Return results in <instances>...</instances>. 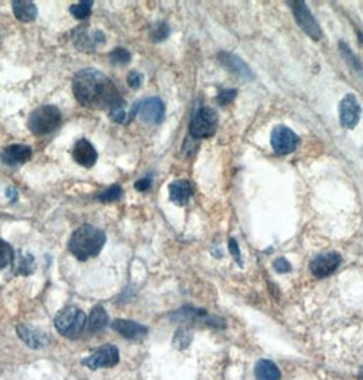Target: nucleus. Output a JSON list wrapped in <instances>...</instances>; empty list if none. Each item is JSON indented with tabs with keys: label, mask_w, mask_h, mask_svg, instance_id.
Instances as JSON below:
<instances>
[{
	"label": "nucleus",
	"mask_w": 363,
	"mask_h": 380,
	"mask_svg": "<svg viewBox=\"0 0 363 380\" xmlns=\"http://www.w3.org/2000/svg\"><path fill=\"white\" fill-rule=\"evenodd\" d=\"M73 92L82 105L93 109L109 111L124 101L115 84L96 69H84L74 76Z\"/></svg>",
	"instance_id": "f257e3e1"
},
{
	"label": "nucleus",
	"mask_w": 363,
	"mask_h": 380,
	"mask_svg": "<svg viewBox=\"0 0 363 380\" xmlns=\"http://www.w3.org/2000/svg\"><path fill=\"white\" fill-rule=\"evenodd\" d=\"M107 241L105 233L91 224H84L77 229L69 241V251L80 262H87L100 255Z\"/></svg>",
	"instance_id": "f03ea898"
},
{
	"label": "nucleus",
	"mask_w": 363,
	"mask_h": 380,
	"mask_svg": "<svg viewBox=\"0 0 363 380\" xmlns=\"http://www.w3.org/2000/svg\"><path fill=\"white\" fill-rule=\"evenodd\" d=\"M58 332L66 338H77L87 328V315L74 305L65 306L55 316Z\"/></svg>",
	"instance_id": "7ed1b4c3"
},
{
	"label": "nucleus",
	"mask_w": 363,
	"mask_h": 380,
	"mask_svg": "<svg viewBox=\"0 0 363 380\" xmlns=\"http://www.w3.org/2000/svg\"><path fill=\"white\" fill-rule=\"evenodd\" d=\"M62 122V114L55 105H43L34 109L29 118V129L36 136H44L55 129Z\"/></svg>",
	"instance_id": "20e7f679"
},
{
	"label": "nucleus",
	"mask_w": 363,
	"mask_h": 380,
	"mask_svg": "<svg viewBox=\"0 0 363 380\" xmlns=\"http://www.w3.org/2000/svg\"><path fill=\"white\" fill-rule=\"evenodd\" d=\"M217 123V112L210 107H202L190 122V136L194 138H208L216 133Z\"/></svg>",
	"instance_id": "39448f33"
},
{
	"label": "nucleus",
	"mask_w": 363,
	"mask_h": 380,
	"mask_svg": "<svg viewBox=\"0 0 363 380\" xmlns=\"http://www.w3.org/2000/svg\"><path fill=\"white\" fill-rule=\"evenodd\" d=\"M292 6V11L296 19V23L300 26V29L314 41H318L322 37V32L320 25L317 23L316 18L307 8L306 3L299 0V1H292L289 3Z\"/></svg>",
	"instance_id": "423d86ee"
},
{
	"label": "nucleus",
	"mask_w": 363,
	"mask_h": 380,
	"mask_svg": "<svg viewBox=\"0 0 363 380\" xmlns=\"http://www.w3.org/2000/svg\"><path fill=\"white\" fill-rule=\"evenodd\" d=\"M120 360V353L115 345H104L82 360V364L91 371L101 368H112Z\"/></svg>",
	"instance_id": "0eeeda50"
},
{
	"label": "nucleus",
	"mask_w": 363,
	"mask_h": 380,
	"mask_svg": "<svg viewBox=\"0 0 363 380\" xmlns=\"http://www.w3.org/2000/svg\"><path fill=\"white\" fill-rule=\"evenodd\" d=\"M173 319L179 323H204L210 327H224V320L216 316L208 315L205 309H198L192 306H184L173 315Z\"/></svg>",
	"instance_id": "6e6552de"
},
{
	"label": "nucleus",
	"mask_w": 363,
	"mask_h": 380,
	"mask_svg": "<svg viewBox=\"0 0 363 380\" xmlns=\"http://www.w3.org/2000/svg\"><path fill=\"white\" fill-rule=\"evenodd\" d=\"M298 136L287 126L278 125L272 130L271 145L277 155H287L295 151L298 145Z\"/></svg>",
	"instance_id": "1a4fd4ad"
},
{
	"label": "nucleus",
	"mask_w": 363,
	"mask_h": 380,
	"mask_svg": "<svg viewBox=\"0 0 363 380\" xmlns=\"http://www.w3.org/2000/svg\"><path fill=\"white\" fill-rule=\"evenodd\" d=\"M219 61L221 63V66L224 69H227L231 74L236 76L238 78L241 80H245V81H253L254 80V73L253 70L249 67V65L242 61L238 55L235 54H231V52H220L219 54Z\"/></svg>",
	"instance_id": "9d476101"
},
{
	"label": "nucleus",
	"mask_w": 363,
	"mask_h": 380,
	"mask_svg": "<svg viewBox=\"0 0 363 380\" xmlns=\"http://www.w3.org/2000/svg\"><path fill=\"white\" fill-rule=\"evenodd\" d=\"M340 125L346 129H354L361 118V105L355 95L349 94L340 101L339 105Z\"/></svg>",
	"instance_id": "9b49d317"
},
{
	"label": "nucleus",
	"mask_w": 363,
	"mask_h": 380,
	"mask_svg": "<svg viewBox=\"0 0 363 380\" xmlns=\"http://www.w3.org/2000/svg\"><path fill=\"white\" fill-rule=\"evenodd\" d=\"M142 120L153 125L163 122L166 115V105L159 97H149L144 101H138V112Z\"/></svg>",
	"instance_id": "f8f14e48"
},
{
	"label": "nucleus",
	"mask_w": 363,
	"mask_h": 380,
	"mask_svg": "<svg viewBox=\"0 0 363 380\" xmlns=\"http://www.w3.org/2000/svg\"><path fill=\"white\" fill-rule=\"evenodd\" d=\"M340 263H342V256L336 252H329V253H324V255L317 256L311 262L310 270H311V274L314 277L327 278L339 268Z\"/></svg>",
	"instance_id": "ddd939ff"
},
{
	"label": "nucleus",
	"mask_w": 363,
	"mask_h": 380,
	"mask_svg": "<svg viewBox=\"0 0 363 380\" xmlns=\"http://www.w3.org/2000/svg\"><path fill=\"white\" fill-rule=\"evenodd\" d=\"M73 36L74 44L81 51H94L105 41V36L101 30L91 32L88 26H78L77 29H74Z\"/></svg>",
	"instance_id": "4468645a"
},
{
	"label": "nucleus",
	"mask_w": 363,
	"mask_h": 380,
	"mask_svg": "<svg viewBox=\"0 0 363 380\" xmlns=\"http://www.w3.org/2000/svg\"><path fill=\"white\" fill-rule=\"evenodd\" d=\"M30 158H32V148L22 144L10 145L0 154L1 162L11 167L23 165L28 160H30Z\"/></svg>",
	"instance_id": "2eb2a0df"
},
{
	"label": "nucleus",
	"mask_w": 363,
	"mask_h": 380,
	"mask_svg": "<svg viewBox=\"0 0 363 380\" xmlns=\"http://www.w3.org/2000/svg\"><path fill=\"white\" fill-rule=\"evenodd\" d=\"M19 338L32 349H43L50 344V338L45 332L36 327L21 324L16 328Z\"/></svg>",
	"instance_id": "dca6fc26"
},
{
	"label": "nucleus",
	"mask_w": 363,
	"mask_h": 380,
	"mask_svg": "<svg viewBox=\"0 0 363 380\" xmlns=\"http://www.w3.org/2000/svg\"><path fill=\"white\" fill-rule=\"evenodd\" d=\"M112 328L123 338L131 339V341L142 339L148 334V328L145 326L135 323L133 320H124V319H116L112 323Z\"/></svg>",
	"instance_id": "f3484780"
},
{
	"label": "nucleus",
	"mask_w": 363,
	"mask_h": 380,
	"mask_svg": "<svg viewBox=\"0 0 363 380\" xmlns=\"http://www.w3.org/2000/svg\"><path fill=\"white\" fill-rule=\"evenodd\" d=\"M73 158L80 166L89 169V167H93L94 163L97 162L98 155L91 142L88 140L82 138V140L77 141L74 151H73Z\"/></svg>",
	"instance_id": "a211bd4d"
},
{
	"label": "nucleus",
	"mask_w": 363,
	"mask_h": 380,
	"mask_svg": "<svg viewBox=\"0 0 363 380\" xmlns=\"http://www.w3.org/2000/svg\"><path fill=\"white\" fill-rule=\"evenodd\" d=\"M170 198L174 204L183 207L188 202V200L191 198L192 193H194V188H192V184L190 181H186V180H179V181H174L170 187Z\"/></svg>",
	"instance_id": "6ab92c4d"
},
{
	"label": "nucleus",
	"mask_w": 363,
	"mask_h": 380,
	"mask_svg": "<svg viewBox=\"0 0 363 380\" xmlns=\"http://www.w3.org/2000/svg\"><path fill=\"white\" fill-rule=\"evenodd\" d=\"M12 10L15 17L22 22L34 21L37 17V7L33 1L29 0H14Z\"/></svg>",
	"instance_id": "aec40b11"
},
{
	"label": "nucleus",
	"mask_w": 363,
	"mask_h": 380,
	"mask_svg": "<svg viewBox=\"0 0 363 380\" xmlns=\"http://www.w3.org/2000/svg\"><path fill=\"white\" fill-rule=\"evenodd\" d=\"M256 380H280L281 374L277 366L271 360H260L254 368Z\"/></svg>",
	"instance_id": "412c9836"
},
{
	"label": "nucleus",
	"mask_w": 363,
	"mask_h": 380,
	"mask_svg": "<svg viewBox=\"0 0 363 380\" xmlns=\"http://www.w3.org/2000/svg\"><path fill=\"white\" fill-rule=\"evenodd\" d=\"M107 324H108V315H107L105 309L101 305H96L91 309L89 320L87 323L88 332H91V334L98 332V331L104 330L107 327Z\"/></svg>",
	"instance_id": "4be33fe9"
},
{
	"label": "nucleus",
	"mask_w": 363,
	"mask_h": 380,
	"mask_svg": "<svg viewBox=\"0 0 363 380\" xmlns=\"http://www.w3.org/2000/svg\"><path fill=\"white\" fill-rule=\"evenodd\" d=\"M339 48H340V52H342V55H343V58H344V61L349 63V66L351 67V70L353 72H355L360 77H362L363 78V66L362 63H361V61L358 59V56L350 50V47L346 44V43H340L339 44Z\"/></svg>",
	"instance_id": "5701e85b"
},
{
	"label": "nucleus",
	"mask_w": 363,
	"mask_h": 380,
	"mask_svg": "<svg viewBox=\"0 0 363 380\" xmlns=\"http://www.w3.org/2000/svg\"><path fill=\"white\" fill-rule=\"evenodd\" d=\"M170 36V26L166 22H157L151 28V39L155 43L164 41Z\"/></svg>",
	"instance_id": "b1692460"
},
{
	"label": "nucleus",
	"mask_w": 363,
	"mask_h": 380,
	"mask_svg": "<svg viewBox=\"0 0 363 380\" xmlns=\"http://www.w3.org/2000/svg\"><path fill=\"white\" fill-rule=\"evenodd\" d=\"M91 6H93V1L88 0V1H80L77 4H73L70 7V12L73 17H76L77 19H87L89 15H91Z\"/></svg>",
	"instance_id": "393cba45"
},
{
	"label": "nucleus",
	"mask_w": 363,
	"mask_h": 380,
	"mask_svg": "<svg viewBox=\"0 0 363 380\" xmlns=\"http://www.w3.org/2000/svg\"><path fill=\"white\" fill-rule=\"evenodd\" d=\"M14 259V251L8 242L0 238V270L6 268Z\"/></svg>",
	"instance_id": "a878e982"
},
{
	"label": "nucleus",
	"mask_w": 363,
	"mask_h": 380,
	"mask_svg": "<svg viewBox=\"0 0 363 380\" xmlns=\"http://www.w3.org/2000/svg\"><path fill=\"white\" fill-rule=\"evenodd\" d=\"M109 59L113 65H126L131 59V54L126 48H116L111 52Z\"/></svg>",
	"instance_id": "bb28decb"
},
{
	"label": "nucleus",
	"mask_w": 363,
	"mask_h": 380,
	"mask_svg": "<svg viewBox=\"0 0 363 380\" xmlns=\"http://www.w3.org/2000/svg\"><path fill=\"white\" fill-rule=\"evenodd\" d=\"M122 193L123 190L119 187V185H113L109 189L102 191L100 196H98V200L101 202H112V201H116L122 197Z\"/></svg>",
	"instance_id": "cd10ccee"
},
{
	"label": "nucleus",
	"mask_w": 363,
	"mask_h": 380,
	"mask_svg": "<svg viewBox=\"0 0 363 380\" xmlns=\"http://www.w3.org/2000/svg\"><path fill=\"white\" fill-rule=\"evenodd\" d=\"M190 342H191V331H188V328H179L175 334L174 345L178 349H184L188 346Z\"/></svg>",
	"instance_id": "c85d7f7f"
},
{
	"label": "nucleus",
	"mask_w": 363,
	"mask_h": 380,
	"mask_svg": "<svg viewBox=\"0 0 363 380\" xmlns=\"http://www.w3.org/2000/svg\"><path fill=\"white\" fill-rule=\"evenodd\" d=\"M33 256L30 255H26V257H22L19 259L18 262V266H16V271L18 274H22V275H29L33 273Z\"/></svg>",
	"instance_id": "c756f323"
},
{
	"label": "nucleus",
	"mask_w": 363,
	"mask_h": 380,
	"mask_svg": "<svg viewBox=\"0 0 363 380\" xmlns=\"http://www.w3.org/2000/svg\"><path fill=\"white\" fill-rule=\"evenodd\" d=\"M236 95H238L236 89H223L217 96V103L220 105H227L235 100Z\"/></svg>",
	"instance_id": "7c9ffc66"
},
{
	"label": "nucleus",
	"mask_w": 363,
	"mask_h": 380,
	"mask_svg": "<svg viewBox=\"0 0 363 380\" xmlns=\"http://www.w3.org/2000/svg\"><path fill=\"white\" fill-rule=\"evenodd\" d=\"M127 84L130 85V88L133 89H138L142 87L144 84V76L135 70L130 72L129 76H127Z\"/></svg>",
	"instance_id": "2f4dec72"
},
{
	"label": "nucleus",
	"mask_w": 363,
	"mask_h": 380,
	"mask_svg": "<svg viewBox=\"0 0 363 380\" xmlns=\"http://www.w3.org/2000/svg\"><path fill=\"white\" fill-rule=\"evenodd\" d=\"M228 248H230V253L232 255V257L235 259V262L242 267V257H241V251H239V246H238V242L235 238H230V242H228Z\"/></svg>",
	"instance_id": "473e14b6"
},
{
	"label": "nucleus",
	"mask_w": 363,
	"mask_h": 380,
	"mask_svg": "<svg viewBox=\"0 0 363 380\" xmlns=\"http://www.w3.org/2000/svg\"><path fill=\"white\" fill-rule=\"evenodd\" d=\"M273 268H274L278 274H285V273H289V271L292 270L291 264H289L284 257L277 259V260L273 263Z\"/></svg>",
	"instance_id": "72a5a7b5"
},
{
	"label": "nucleus",
	"mask_w": 363,
	"mask_h": 380,
	"mask_svg": "<svg viewBox=\"0 0 363 380\" xmlns=\"http://www.w3.org/2000/svg\"><path fill=\"white\" fill-rule=\"evenodd\" d=\"M134 187H135V189L138 190V191H146V190L152 187V181H151V178H144V180L137 181Z\"/></svg>",
	"instance_id": "f704fd0d"
},
{
	"label": "nucleus",
	"mask_w": 363,
	"mask_h": 380,
	"mask_svg": "<svg viewBox=\"0 0 363 380\" xmlns=\"http://www.w3.org/2000/svg\"><path fill=\"white\" fill-rule=\"evenodd\" d=\"M7 197L11 200V201H15L18 198V194H16V190L14 188H10L7 189Z\"/></svg>",
	"instance_id": "c9c22d12"
},
{
	"label": "nucleus",
	"mask_w": 363,
	"mask_h": 380,
	"mask_svg": "<svg viewBox=\"0 0 363 380\" xmlns=\"http://www.w3.org/2000/svg\"><path fill=\"white\" fill-rule=\"evenodd\" d=\"M358 378H360V380H363V367L361 368V371H360V374H358Z\"/></svg>",
	"instance_id": "e433bc0d"
},
{
	"label": "nucleus",
	"mask_w": 363,
	"mask_h": 380,
	"mask_svg": "<svg viewBox=\"0 0 363 380\" xmlns=\"http://www.w3.org/2000/svg\"><path fill=\"white\" fill-rule=\"evenodd\" d=\"M358 37H360V41H361V44L363 45V34L362 33H358Z\"/></svg>",
	"instance_id": "4c0bfd02"
}]
</instances>
